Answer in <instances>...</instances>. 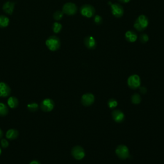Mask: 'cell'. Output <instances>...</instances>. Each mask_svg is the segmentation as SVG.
<instances>
[{"mask_svg":"<svg viewBox=\"0 0 164 164\" xmlns=\"http://www.w3.org/2000/svg\"><path fill=\"white\" fill-rule=\"evenodd\" d=\"M46 45L50 51H55L61 48V43L58 37L55 35H52L46 40Z\"/></svg>","mask_w":164,"mask_h":164,"instance_id":"6da1fadb","label":"cell"},{"mask_svg":"<svg viewBox=\"0 0 164 164\" xmlns=\"http://www.w3.org/2000/svg\"><path fill=\"white\" fill-rule=\"evenodd\" d=\"M149 24L148 18L144 15H140L134 23V28L138 32H142Z\"/></svg>","mask_w":164,"mask_h":164,"instance_id":"7a4b0ae2","label":"cell"},{"mask_svg":"<svg viewBox=\"0 0 164 164\" xmlns=\"http://www.w3.org/2000/svg\"><path fill=\"white\" fill-rule=\"evenodd\" d=\"M95 8L91 5H83L80 8V13L87 18H93L95 14Z\"/></svg>","mask_w":164,"mask_h":164,"instance_id":"3957f363","label":"cell"},{"mask_svg":"<svg viewBox=\"0 0 164 164\" xmlns=\"http://www.w3.org/2000/svg\"><path fill=\"white\" fill-rule=\"evenodd\" d=\"M115 153L117 156L122 160L126 159L130 156L129 150L127 146L124 145H119L115 150Z\"/></svg>","mask_w":164,"mask_h":164,"instance_id":"277c9868","label":"cell"},{"mask_svg":"<svg viewBox=\"0 0 164 164\" xmlns=\"http://www.w3.org/2000/svg\"><path fill=\"white\" fill-rule=\"evenodd\" d=\"M55 107V103L53 99L50 98L44 99L40 103V108L45 112H49L53 110Z\"/></svg>","mask_w":164,"mask_h":164,"instance_id":"5b68a950","label":"cell"},{"mask_svg":"<svg viewBox=\"0 0 164 164\" xmlns=\"http://www.w3.org/2000/svg\"><path fill=\"white\" fill-rule=\"evenodd\" d=\"M108 3L110 5L111 12L114 16L119 18H121L123 16L124 8L120 4H118V3L112 4L111 2H109Z\"/></svg>","mask_w":164,"mask_h":164,"instance_id":"8992f818","label":"cell"},{"mask_svg":"<svg viewBox=\"0 0 164 164\" xmlns=\"http://www.w3.org/2000/svg\"><path fill=\"white\" fill-rule=\"evenodd\" d=\"M128 85L130 88L133 89V90L138 88L140 85V77L137 74L130 76L128 79Z\"/></svg>","mask_w":164,"mask_h":164,"instance_id":"52a82bcc","label":"cell"},{"mask_svg":"<svg viewBox=\"0 0 164 164\" xmlns=\"http://www.w3.org/2000/svg\"><path fill=\"white\" fill-rule=\"evenodd\" d=\"M78 8L77 5L73 3H67L64 5L62 7V12L64 13L68 16H72L77 13Z\"/></svg>","mask_w":164,"mask_h":164,"instance_id":"ba28073f","label":"cell"},{"mask_svg":"<svg viewBox=\"0 0 164 164\" xmlns=\"http://www.w3.org/2000/svg\"><path fill=\"white\" fill-rule=\"evenodd\" d=\"M72 156L77 160H82L85 155L83 148L80 145L74 146L71 150Z\"/></svg>","mask_w":164,"mask_h":164,"instance_id":"9c48e42d","label":"cell"},{"mask_svg":"<svg viewBox=\"0 0 164 164\" xmlns=\"http://www.w3.org/2000/svg\"><path fill=\"white\" fill-rule=\"evenodd\" d=\"M95 100L94 96L91 93H87L82 96L81 99L82 104L83 106L88 107L94 103Z\"/></svg>","mask_w":164,"mask_h":164,"instance_id":"30bf717a","label":"cell"},{"mask_svg":"<svg viewBox=\"0 0 164 164\" xmlns=\"http://www.w3.org/2000/svg\"><path fill=\"white\" fill-rule=\"evenodd\" d=\"M11 93V88L8 84L3 82H0V97L6 98Z\"/></svg>","mask_w":164,"mask_h":164,"instance_id":"8fae6325","label":"cell"},{"mask_svg":"<svg viewBox=\"0 0 164 164\" xmlns=\"http://www.w3.org/2000/svg\"><path fill=\"white\" fill-rule=\"evenodd\" d=\"M85 46L89 50H94L96 47V42L93 36H87L84 39Z\"/></svg>","mask_w":164,"mask_h":164,"instance_id":"7c38bea8","label":"cell"},{"mask_svg":"<svg viewBox=\"0 0 164 164\" xmlns=\"http://www.w3.org/2000/svg\"><path fill=\"white\" fill-rule=\"evenodd\" d=\"M112 116L116 123H122L124 119V113L119 110H114L112 112Z\"/></svg>","mask_w":164,"mask_h":164,"instance_id":"4fadbf2b","label":"cell"},{"mask_svg":"<svg viewBox=\"0 0 164 164\" xmlns=\"http://www.w3.org/2000/svg\"><path fill=\"white\" fill-rule=\"evenodd\" d=\"M137 38V33L133 30H128L125 34V39L129 42H135Z\"/></svg>","mask_w":164,"mask_h":164,"instance_id":"5bb4252c","label":"cell"},{"mask_svg":"<svg viewBox=\"0 0 164 164\" xmlns=\"http://www.w3.org/2000/svg\"><path fill=\"white\" fill-rule=\"evenodd\" d=\"M14 7H15V3L12 2H7L4 3L3 6V10L6 13L11 15L13 12Z\"/></svg>","mask_w":164,"mask_h":164,"instance_id":"9a60e30c","label":"cell"},{"mask_svg":"<svg viewBox=\"0 0 164 164\" xmlns=\"http://www.w3.org/2000/svg\"><path fill=\"white\" fill-rule=\"evenodd\" d=\"M19 131L15 129H10L6 133V137L9 140H14L18 138Z\"/></svg>","mask_w":164,"mask_h":164,"instance_id":"2e32d148","label":"cell"},{"mask_svg":"<svg viewBox=\"0 0 164 164\" xmlns=\"http://www.w3.org/2000/svg\"><path fill=\"white\" fill-rule=\"evenodd\" d=\"M7 105L10 108H16L19 105V101L18 99L15 96H10L8 101H7Z\"/></svg>","mask_w":164,"mask_h":164,"instance_id":"e0dca14e","label":"cell"},{"mask_svg":"<svg viewBox=\"0 0 164 164\" xmlns=\"http://www.w3.org/2000/svg\"><path fill=\"white\" fill-rule=\"evenodd\" d=\"M10 23V19L8 17L0 15V28H6L8 26Z\"/></svg>","mask_w":164,"mask_h":164,"instance_id":"ac0fdd59","label":"cell"},{"mask_svg":"<svg viewBox=\"0 0 164 164\" xmlns=\"http://www.w3.org/2000/svg\"><path fill=\"white\" fill-rule=\"evenodd\" d=\"M8 113V108L3 103H0V116H6Z\"/></svg>","mask_w":164,"mask_h":164,"instance_id":"d6986e66","label":"cell"},{"mask_svg":"<svg viewBox=\"0 0 164 164\" xmlns=\"http://www.w3.org/2000/svg\"><path fill=\"white\" fill-rule=\"evenodd\" d=\"M39 106L37 103H29L27 105V109L32 112H36L39 110Z\"/></svg>","mask_w":164,"mask_h":164,"instance_id":"ffe728a7","label":"cell"},{"mask_svg":"<svg viewBox=\"0 0 164 164\" xmlns=\"http://www.w3.org/2000/svg\"><path fill=\"white\" fill-rule=\"evenodd\" d=\"M52 29H53V31L54 33L55 34H58L59 32H61V31L62 30V24L58 23V22H55L53 23V26H52Z\"/></svg>","mask_w":164,"mask_h":164,"instance_id":"44dd1931","label":"cell"},{"mask_svg":"<svg viewBox=\"0 0 164 164\" xmlns=\"http://www.w3.org/2000/svg\"><path fill=\"white\" fill-rule=\"evenodd\" d=\"M131 102L135 104V105H138L141 102V97L138 93H135L131 96Z\"/></svg>","mask_w":164,"mask_h":164,"instance_id":"7402d4cb","label":"cell"},{"mask_svg":"<svg viewBox=\"0 0 164 164\" xmlns=\"http://www.w3.org/2000/svg\"><path fill=\"white\" fill-rule=\"evenodd\" d=\"M64 16V13L61 10H56L54 13H53V18L56 21H60L62 19Z\"/></svg>","mask_w":164,"mask_h":164,"instance_id":"603a6c76","label":"cell"},{"mask_svg":"<svg viewBox=\"0 0 164 164\" xmlns=\"http://www.w3.org/2000/svg\"><path fill=\"white\" fill-rule=\"evenodd\" d=\"M117 105H118V103L115 99H110L108 101V107L111 109L115 108L117 106Z\"/></svg>","mask_w":164,"mask_h":164,"instance_id":"cb8c5ba5","label":"cell"},{"mask_svg":"<svg viewBox=\"0 0 164 164\" xmlns=\"http://www.w3.org/2000/svg\"><path fill=\"white\" fill-rule=\"evenodd\" d=\"M139 40L140 41V42H142V44H145L146 42H148L149 40V37L147 34H142L139 36Z\"/></svg>","mask_w":164,"mask_h":164,"instance_id":"d4e9b609","label":"cell"},{"mask_svg":"<svg viewBox=\"0 0 164 164\" xmlns=\"http://www.w3.org/2000/svg\"><path fill=\"white\" fill-rule=\"evenodd\" d=\"M94 23L96 24L99 25V24H101L102 23L103 19H102V18L100 16H99V15H96V16H95L94 18Z\"/></svg>","mask_w":164,"mask_h":164,"instance_id":"484cf974","label":"cell"},{"mask_svg":"<svg viewBox=\"0 0 164 164\" xmlns=\"http://www.w3.org/2000/svg\"><path fill=\"white\" fill-rule=\"evenodd\" d=\"M1 145L3 148H7L9 145V142H8V141L7 140H6L5 139H2V140H1Z\"/></svg>","mask_w":164,"mask_h":164,"instance_id":"4316f807","label":"cell"},{"mask_svg":"<svg viewBox=\"0 0 164 164\" xmlns=\"http://www.w3.org/2000/svg\"><path fill=\"white\" fill-rule=\"evenodd\" d=\"M140 92L141 93H142V94H145V93L147 92L146 88H145V87H140Z\"/></svg>","mask_w":164,"mask_h":164,"instance_id":"83f0119b","label":"cell"},{"mask_svg":"<svg viewBox=\"0 0 164 164\" xmlns=\"http://www.w3.org/2000/svg\"><path fill=\"white\" fill-rule=\"evenodd\" d=\"M29 164H41V163L38 160H33Z\"/></svg>","mask_w":164,"mask_h":164,"instance_id":"f1b7e54d","label":"cell"},{"mask_svg":"<svg viewBox=\"0 0 164 164\" xmlns=\"http://www.w3.org/2000/svg\"><path fill=\"white\" fill-rule=\"evenodd\" d=\"M119 1L121 2V3H127L130 1V0H119Z\"/></svg>","mask_w":164,"mask_h":164,"instance_id":"f546056e","label":"cell"},{"mask_svg":"<svg viewBox=\"0 0 164 164\" xmlns=\"http://www.w3.org/2000/svg\"><path fill=\"white\" fill-rule=\"evenodd\" d=\"M3 136V132L2 131V130L0 128V139H2Z\"/></svg>","mask_w":164,"mask_h":164,"instance_id":"4dcf8cb0","label":"cell"},{"mask_svg":"<svg viewBox=\"0 0 164 164\" xmlns=\"http://www.w3.org/2000/svg\"><path fill=\"white\" fill-rule=\"evenodd\" d=\"M2 155V149L0 148V155Z\"/></svg>","mask_w":164,"mask_h":164,"instance_id":"1f68e13d","label":"cell"}]
</instances>
